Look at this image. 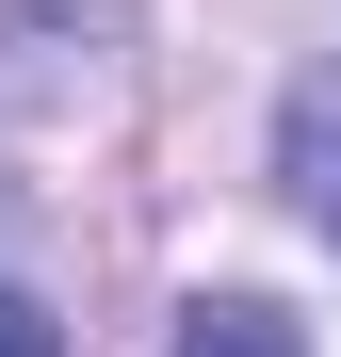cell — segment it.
<instances>
[{"instance_id":"6da1fadb","label":"cell","mask_w":341,"mask_h":357,"mask_svg":"<svg viewBox=\"0 0 341 357\" xmlns=\"http://www.w3.org/2000/svg\"><path fill=\"white\" fill-rule=\"evenodd\" d=\"M276 178H293V211L341 244V66L293 82V114H276Z\"/></svg>"},{"instance_id":"3957f363","label":"cell","mask_w":341,"mask_h":357,"mask_svg":"<svg viewBox=\"0 0 341 357\" xmlns=\"http://www.w3.org/2000/svg\"><path fill=\"white\" fill-rule=\"evenodd\" d=\"M0 357H66V325H49L33 292H0Z\"/></svg>"},{"instance_id":"7a4b0ae2","label":"cell","mask_w":341,"mask_h":357,"mask_svg":"<svg viewBox=\"0 0 341 357\" xmlns=\"http://www.w3.org/2000/svg\"><path fill=\"white\" fill-rule=\"evenodd\" d=\"M179 357H309V325L276 309V292H195V309H179Z\"/></svg>"}]
</instances>
